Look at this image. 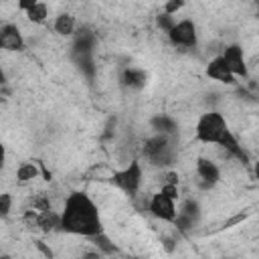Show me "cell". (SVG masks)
<instances>
[{"mask_svg":"<svg viewBox=\"0 0 259 259\" xmlns=\"http://www.w3.org/2000/svg\"><path fill=\"white\" fill-rule=\"evenodd\" d=\"M10 208H12V194L10 192H2L0 194V217L6 219L10 214Z\"/></svg>","mask_w":259,"mask_h":259,"instance_id":"e0dca14e","label":"cell"},{"mask_svg":"<svg viewBox=\"0 0 259 259\" xmlns=\"http://www.w3.org/2000/svg\"><path fill=\"white\" fill-rule=\"evenodd\" d=\"M0 47L4 51H10V53H18V51H22L26 47V40H24L20 28L16 24L6 22L2 26V30H0Z\"/></svg>","mask_w":259,"mask_h":259,"instance_id":"9c48e42d","label":"cell"},{"mask_svg":"<svg viewBox=\"0 0 259 259\" xmlns=\"http://www.w3.org/2000/svg\"><path fill=\"white\" fill-rule=\"evenodd\" d=\"M24 14H26L28 22H32V24H42V22L49 18V4L42 2V0H38V2H36L30 10H26Z\"/></svg>","mask_w":259,"mask_h":259,"instance_id":"4fadbf2b","label":"cell"},{"mask_svg":"<svg viewBox=\"0 0 259 259\" xmlns=\"http://www.w3.org/2000/svg\"><path fill=\"white\" fill-rule=\"evenodd\" d=\"M184 6H186V0H166V2H164V12L176 14V12L182 10Z\"/></svg>","mask_w":259,"mask_h":259,"instance_id":"ac0fdd59","label":"cell"},{"mask_svg":"<svg viewBox=\"0 0 259 259\" xmlns=\"http://www.w3.org/2000/svg\"><path fill=\"white\" fill-rule=\"evenodd\" d=\"M204 73H206V77H208V79L219 81V83H223V85H235V83H237V77L233 75V71H231V69H229V65L225 63L223 55L212 57V59L206 63Z\"/></svg>","mask_w":259,"mask_h":259,"instance_id":"52a82bcc","label":"cell"},{"mask_svg":"<svg viewBox=\"0 0 259 259\" xmlns=\"http://www.w3.org/2000/svg\"><path fill=\"white\" fill-rule=\"evenodd\" d=\"M225 63L229 65V69L233 71L235 77H241V79H247L249 77V67H247V61H245V51L241 45L237 42H231V45H225V49L221 51Z\"/></svg>","mask_w":259,"mask_h":259,"instance_id":"8992f818","label":"cell"},{"mask_svg":"<svg viewBox=\"0 0 259 259\" xmlns=\"http://www.w3.org/2000/svg\"><path fill=\"white\" fill-rule=\"evenodd\" d=\"M111 186H115L117 190H121L127 196H138L142 182H144V168L140 164V160H130L121 170H115L109 176Z\"/></svg>","mask_w":259,"mask_h":259,"instance_id":"3957f363","label":"cell"},{"mask_svg":"<svg viewBox=\"0 0 259 259\" xmlns=\"http://www.w3.org/2000/svg\"><path fill=\"white\" fill-rule=\"evenodd\" d=\"M34 245L40 249V253H42L45 257H53V251H51V249H49V247H47L42 241H34Z\"/></svg>","mask_w":259,"mask_h":259,"instance_id":"7402d4cb","label":"cell"},{"mask_svg":"<svg viewBox=\"0 0 259 259\" xmlns=\"http://www.w3.org/2000/svg\"><path fill=\"white\" fill-rule=\"evenodd\" d=\"M160 190H162L164 194H168V196H172V198H176V200H178V196H180V190H178V184H160Z\"/></svg>","mask_w":259,"mask_h":259,"instance_id":"d6986e66","label":"cell"},{"mask_svg":"<svg viewBox=\"0 0 259 259\" xmlns=\"http://www.w3.org/2000/svg\"><path fill=\"white\" fill-rule=\"evenodd\" d=\"M196 176L202 186L210 188L221 180V168L212 158L200 156V158H196Z\"/></svg>","mask_w":259,"mask_h":259,"instance_id":"ba28073f","label":"cell"},{"mask_svg":"<svg viewBox=\"0 0 259 259\" xmlns=\"http://www.w3.org/2000/svg\"><path fill=\"white\" fill-rule=\"evenodd\" d=\"M91 243L97 247V251L99 253H103V255H113L117 249H115V245L111 243V239L101 231V233H97V235H93L91 237Z\"/></svg>","mask_w":259,"mask_h":259,"instance_id":"9a60e30c","label":"cell"},{"mask_svg":"<svg viewBox=\"0 0 259 259\" xmlns=\"http://www.w3.org/2000/svg\"><path fill=\"white\" fill-rule=\"evenodd\" d=\"M61 231L87 239L103 231L99 208L87 192L73 190L71 194H67L61 210Z\"/></svg>","mask_w":259,"mask_h":259,"instance_id":"6da1fadb","label":"cell"},{"mask_svg":"<svg viewBox=\"0 0 259 259\" xmlns=\"http://www.w3.org/2000/svg\"><path fill=\"white\" fill-rule=\"evenodd\" d=\"M146 73L142 69H125L123 73V83L130 87V89H142L146 85Z\"/></svg>","mask_w":259,"mask_h":259,"instance_id":"5bb4252c","label":"cell"},{"mask_svg":"<svg viewBox=\"0 0 259 259\" xmlns=\"http://www.w3.org/2000/svg\"><path fill=\"white\" fill-rule=\"evenodd\" d=\"M168 40L174 47H182V49H192L198 42V32H196V24L190 18H182L176 20V24L166 32Z\"/></svg>","mask_w":259,"mask_h":259,"instance_id":"277c9868","label":"cell"},{"mask_svg":"<svg viewBox=\"0 0 259 259\" xmlns=\"http://www.w3.org/2000/svg\"><path fill=\"white\" fill-rule=\"evenodd\" d=\"M40 164H36V162H20L18 164V168H16V182H20V184H26V182H32L34 178H38V174H40Z\"/></svg>","mask_w":259,"mask_h":259,"instance_id":"7c38bea8","label":"cell"},{"mask_svg":"<svg viewBox=\"0 0 259 259\" xmlns=\"http://www.w3.org/2000/svg\"><path fill=\"white\" fill-rule=\"evenodd\" d=\"M176 24V18H174V14H168V12H160L158 16H156V26L162 30V32H168L172 26Z\"/></svg>","mask_w":259,"mask_h":259,"instance_id":"2e32d148","label":"cell"},{"mask_svg":"<svg viewBox=\"0 0 259 259\" xmlns=\"http://www.w3.org/2000/svg\"><path fill=\"white\" fill-rule=\"evenodd\" d=\"M178 182H180L178 172L168 170V172H164V174H162V184H178Z\"/></svg>","mask_w":259,"mask_h":259,"instance_id":"ffe728a7","label":"cell"},{"mask_svg":"<svg viewBox=\"0 0 259 259\" xmlns=\"http://www.w3.org/2000/svg\"><path fill=\"white\" fill-rule=\"evenodd\" d=\"M36 2H38V0H16V6H18V10L26 12V10H30Z\"/></svg>","mask_w":259,"mask_h":259,"instance_id":"44dd1931","label":"cell"},{"mask_svg":"<svg viewBox=\"0 0 259 259\" xmlns=\"http://www.w3.org/2000/svg\"><path fill=\"white\" fill-rule=\"evenodd\" d=\"M235 134L231 132L227 117L217 111V109H208L204 113L198 115L196 125H194V140L206 146H219L223 148Z\"/></svg>","mask_w":259,"mask_h":259,"instance_id":"7a4b0ae2","label":"cell"},{"mask_svg":"<svg viewBox=\"0 0 259 259\" xmlns=\"http://www.w3.org/2000/svg\"><path fill=\"white\" fill-rule=\"evenodd\" d=\"M148 210L154 219L164 221V223H174L178 217V208H176V198L164 194L162 190H158L156 194H152V198L148 200Z\"/></svg>","mask_w":259,"mask_h":259,"instance_id":"5b68a950","label":"cell"},{"mask_svg":"<svg viewBox=\"0 0 259 259\" xmlns=\"http://www.w3.org/2000/svg\"><path fill=\"white\" fill-rule=\"evenodd\" d=\"M75 26H77V20L71 12H59L55 16V22H53V28L59 36H71L75 32Z\"/></svg>","mask_w":259,"mask_h":259,"instance_id":"8fae6325","label":"cell"},{"mask_svg":"<svg viewBox=\"0 0 259 259\" xmlns=\"http://www.w3.org/2000/svg\"><path fill=\"white\" fill-rule=\"evenodd\" d=\"M36 229H40L42 233L61 231V212H57V210H53V208H47V210L38 212Z\"/></svg>","mask_w":259,"mask_h":259,"instance_id":"30bf717a","label":"cell"}]
</instances>
